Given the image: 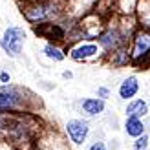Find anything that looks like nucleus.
Returning <instances> with one entry per match:
<instances>
[{
	"label": "nucleus",
	"instance_id": "nucleus-1",
	"mask_svg": "<svg viewBox=\"0 0 150 150\" xmlns=\"http://www.w3.org/2000/svg\"><path fill=\"white\" fill-rule=\"evenodd\" d=\"M33 93L26 90L24 86L13 84H0V112L4 114H24L31 112V101Z\"/></svg>",
	"mask_w": 150,
	"mask_h": 150
},
{
	"label": "nucleus",
	"instance_id": "nucleus-2",
	"mask_svg": "<svg viewBox=\"0 0 150 150\" xmlns=\"http://www.w3.org/2000/svg\"><path fill=\"white\" fill-rule=\"evenodd\" d=\"M22 17L33 26L53 22L62 17V4L61 0H37L22 9Z\"/></svg>",
	"mask_w": 150,
	"mask_h": 150
},
{
	"label": "nucleus",
	"instance_id": "nucleus-3",
	"mask_svg": "<svg viewBox=\"0 0 150 150\" xmlns=\"http://www.w3.org/2000/svg\"><path fill=\"white\" fill-rule=\"evenodd\" d=\"M130 55H132V64L141 66L146 62L150 57V29L139 26L134 31L130 39Z\"/></svg>",
	"mask_w": 150,
	"mask_h": 150
},
{
	"label": "nucleus",
	"instance_id": "nucleus-4",
	"mask_svg": "<svg viewBox=\"0 0 150 150\" xmlns=\"http://www.w3.org/2000/svg\"><path fill=\"white\" fill-rule=\"evenodd\" d=\"M26 31L20 26H9L2 33V51L9 59H18L24 50Z\"/></svg>",
	"mask_w": 150,
	"mask_h": 150
},
{
	"label": "nucleus",
	"instance_id": "nucleus-5",
	"mask_svg": "<svg viewBox=\"0 0 150 150\" xmlns=\"http://www.w3.org/2000/svg\"><path fill=\"white\" fill-rule=\"evenodd\" d=\"M128 37L123 33L121 26H106L99 33L97 37V44L101 46V50L104 51V55L106 53H112L114 50L125 46V44H128Z\"/></svg>",
	"mask_w": 150,
	"mask_h": 150
},
{
	"label": "nucleus",
	"instance_id": "nucleus-6",
	"mask_svg": "<svg viewBox=\"0 0 150 150\" xmlns=\"http://www.w3.org/2000/svg\"><path fill=\"white\" fill-rule=\"evenodd\" d=\"M104 55V51L97 42H77L68 48V57L75 62H95Z\"/></svg>",
	"mask_w": 150,
	"mask_h": 150
},
{
	"label": "nucleus",
	"instance_id": "nucleus-7",
	"mask_svg": "<svg viewBox=\"0 0 150 150\" xmlns=\"http://www.w3.org/2000/svg\"><path fill=\"white\" fill-rule=\"evenodd\" d=\"M64 132L73 145H84L90 136V123L84 119H70L64 126Z\"/></svg>",
	"mask_w": 150,
	"mask_h": 150
},
{
	"label": "nucleus",
	"instance_id": "nucleus-8",
	"mask_svg": "<svg viewBox=\"0 0 150 150\" xmlns=\"http://www.w3.org/2000/svg\"><path fill=\"white\" fill-rule=\"evenodd\" d=\"M139 79L136 75H128V77H125L121 82H119V88H117V93H119V99L121 101H132L136 99V95L139 93Z\"/></svg>",
	"mask_w": 150,
	"mask_h": 150
},
{
	"label": "nucleus",
	"instance_id": "nucleus-9",
	"mask_svg": "<svg viewBox=\"0 0 150 150\" xmlns=\"http://www.w3.org/2000/svg\"><path fill=\"white\" fill-rule=\"evenodd\" d=\"M106 110V101L101 99V97H84L81 101V112L86 117H97L101 115L103 112Z\"/></svg>",
	"mask_w": 150,
	"mask_h": 150
},
{
	"label": "nucleus",
	"instance_id": "nucleus-10",
	"mask_svg": "<svg viewBox=\"0 0 150 150\" xmlns=\"http://www.w3.org/2000/svg\"><path fill=\"white\" fill-rule=\"evenodd\" d=\"M104 57H106L108 64L114 66V68H125V66L132 64V55H130V46L128 44L114 50L112 53H106Z\"/></svg>",
	"mask_w": 150,
	"mask_h": 150
},
{
	"label": "nucleus",
	"instance_id": "nucleus-11",
	"mask_svg": "<svg viewBox=\"0 0 150 150\" xmlns=\"http://www.w3.org/2000/svg\"><path fill=\"white\" fill-rule=\"evenodd\" d=\"M150 114V104L145 99H132L126 103L125 106V115L126 117H139V119H145Z\"/></svg>",
	"mask_w": 150,
	"mask_h": 150
},
{
	"label": "nucleus",
	"instance_id": "nucleus-12",
	"mask_svg": "<svg viewBox=\"0 0 150 150\" xmlns=\"http://www.w3.org/2000/svg\"><path fill=\"white\" fill-rule=\"evenodd\" d=\"M123 130L128 137L136 139L139 136H143V134L146 132V126H145V121L139 117H126L125 123H123Z\"/></svg>",
	"mask_w": 150,
	"mask_h": 150
},
{
	"label": "nucleus",
	"instance_id": "nucleus-13",
	"mask_svg": "<svg viewBox=\"0 0 150 150\" xmlns=\"http://www.w3.org/2000/svg\"><path fill=\"white\" fill-rule=\"evenodd\" d=\"M42 53H44V57H46V59H50V61H53V62H62L64 59L68 57V53H66L61 46H57V42L44 44Z\"/></svg>",
	"mask_w": 150,
	"mask_h": 150
},
{
	"label": "nucleus",
	"instance_id": "nucleus-14",
	"mask_svg": "<svg viewBox=\"0 0 150 150\" xmlns=\"http://www.w3.org/2000/svg\"><path fill=\"white\" fill-rule=\"evenodd\" d=\"M150 145V136H148V132H145L143 136H139L134 139V143H132V148L134 150H146Z\"/></svg>",
	"mask_w": 150,
	"mask_h": 150
},
{
	"label": "nucleus",
	"instance_id": "nucleus-15",
	"mask_svg": "<svg viewBox=\"0 0 150 150\" xmlns=\"http://www.w3.org/2000/svg\"><path fill=\"white\" fill-rule=\"evenodd\" d=\"M9 119H11V114L0 112V137H4V132L7 128V125H9Z\"/></svg>",
	"mask_w": 150,
	"mask_h": 150
},
{
	"label": "nucleus",
	"instance_id": "nucleus-16",
	"mask_svg": "<svg viewBox=\"0 0 150 150\" xmlns=\"http://www.w3.org/2000/svg\"><path fill=\"white\" fill-rule=\"evenodd\" d=\"M110 95H112V92H110V88H106V86H99L97 88V97H101V99H110Z\"/></svg>",
	"mask_w": 150,
	"mask_h": 150
},
{
	"label": "nucleus",
	"instance_id": "nucleus-17",
	"mask_svg": "<svg viewBox=\"0 0 150 150\" xmlns=\"http://www.w3.org/2000/svg\"><path fill=\"white\" fill-rule=\"evenodd\" d=\"M108 146H106V143H104L103 139H95L92 145L88 146V150H106Z\"/></svg>",
	"mask_w": 150,
	"mask_h": 150
},
{
	"label": "nucleus",
	"instance_id": "nucleus-18",
	"mask_svg": "<svg viewBox=\"0 0 150 150\" xmlns=\"http://www.w3.org/2000/svg\"><path fill=\"white\" fill-rule=\"evenodd\" d=\"M0 82L2 84H7V82H11V75H9V71H0Z\"/></svg>",
	"mask_w": 150,
	"mask_h": 150
},
{
	"label": "nucleus",
	"instance_id": "nucleus-19",
	"mask_svg": "<svg viewBox=\"0 0 150 150\" xmlns=\"http://www.w3.org/2000/svg\"><path fill=\"white\" fill-rule=\"evenodd\" d=\"M62 79H66V81H71V79H73V73H71L70 70H66V71H62Z\"/></svg>",
	"mask_w": 150,
	"mask_h": 150
},
{
	"label": "nucleus",
	"instance_id": "nucleus-20",
	"mask_svg": "<svg viewBox=\"0 0 150 150\" xmlns=\"http://www.w3.org/2000/svg\"><path fill=\"white\" fill-rule=\"evenodd\" d=\"M143 121H145V126H146V132H148V130H150V114H148V115H146V117L143 119Z\"/></svg>",
	"mask_w": 150,
	"mask_h": 150
},
{
	"label": "nucleus",
	"instance_id": "nucleus-21",
	"mask_svg": "<svg viewBox=\"0 0 150 150\" xmlns=\"http://www.w3.org/2000/svg\"><path fill=\"white\" fill-rule=\"evenodd\" d=\"M0 50H2V35H0Z\"/></svg>",
	"mask_w": 150,
	"mask_h": 150
},
{
	"label": "nucleus",
	"instance_id": "nucleus-22",
	"mask_svg": "<svg viewBox=\"0 0 150 150\" xmlns=\"http://www.w3.org/2000/svg\"><path fill=\"white\" fill-rule=\"evenodd\" d=\"M148 104H150V103H148Z\"/></svg>",
	"mask_w": 150,
	"mask_h": 150
}]
</instances>
